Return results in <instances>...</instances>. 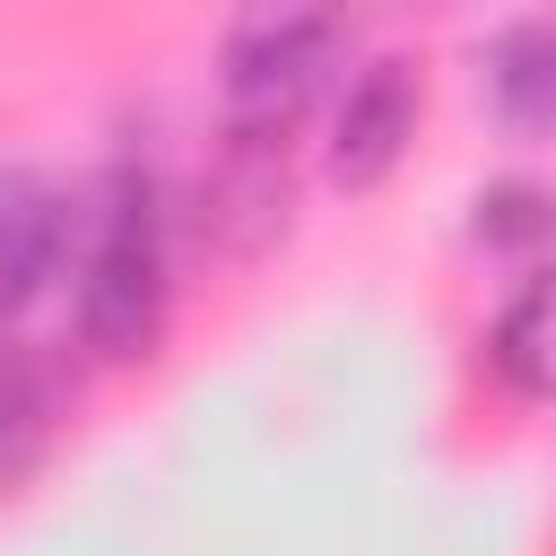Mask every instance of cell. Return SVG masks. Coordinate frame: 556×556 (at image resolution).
Listing matches in <instances>:
<instances>
[{"label": "cell", "mask_w": 556, "mask_h": 556, "mask_svg": "<svg viewBox=\"0 0 556 556\" xmlns=\"http://www.w3.org/2000/svg\"><path fill=\"white\" fill-rule=\"evenodd\" d=\"M165 313V252H156V208L148 182H113V208H96V243L78 261V339L96 356H139Z\"/></svg>", "instance_id": "cell-1"}, {"label": "cell", "mask_w": 556, "mask_h": 556, "mask_svg": "<svg viewBox=\"0 0 556 556\" xmlns=\"http://www.w3.org/2000/svg\"><path fill=\"white\" fill-rule=\"evenodd\" d=\"M478 208H486V217H478V235H486V243H530V235H547V226H556V200H547V191H530V182H504V191H486Z\"/></svg>", "instance_id": "cell-7"}, {"label": "cell", "mask_w": 556, "mask_h": 556, "mask_svg": "<svg viewBox=\"0 0 556 556\" xmlns=\"http://www.w3.org/2000/svg\"><path fill=\"white\" fill-rule=\"evenodd\" d=\"M486 104L513 139L556 130V17H513L486 43Z\"/></svg>", "instance_id": "cell-5"}, {"label": "cell", "mask_w": 556, "mask_h": 556, "mask_svg": "<svg viewBox=\"0 0 556 556\" xmlns=\"http://www.w3.org/2000/svg\"><path fill=\"white\" fill-rule=\"evenodd\" d=\"M208 243L252 261L278 226H287V139H261V130H226V156L208 174V208H200Z\"/></svg>", "instance_id": "cell-4"}, {"label": "cell", "mask_w": 556, "mask_h": 556, "mask_svg": "<svg viewBox=\"0 0 556 556\" xmlns=\"http://www.w3.org/2000/svg\"><path fill=\"white\" fill-rule=\"evenodd\" d=\"M408 139H417V61L382 52V61L356 70V87H348V104L330 122V182L339 191H374L408 156Z\"/></svg>", "instance_id": "cell-3"}, {"label": "cell", "mask_w": 556, "mask_h": 556, "mask_svg": "<svg viewBox=\"0 0 556 556\" xmlns=\"http://www.w3.org/2000/svg\"><path fill=\"white\" fill-rule=\"evenodd\" d=\"M330 61H339V17H321V9H252L226 35V113H235V130L287 139V122L330 78Z\"/></svg>", "instance_id": "cell-2"}, {"label": "cell", "mask_w": 556, "mask_h": 556, "mask_svg": "<svg viewBox=\"0 0 556 556\" xmlns=\"http://www.w3.org/2000/svg\"><path fill=\"white\" fill-rule=\"evenodd\" d=\"M495 365H504V382H521V391H556V269H539L513 304H504V321H495Z\"/></svg>", "instance_id": "cell-6"}]
</instances>
